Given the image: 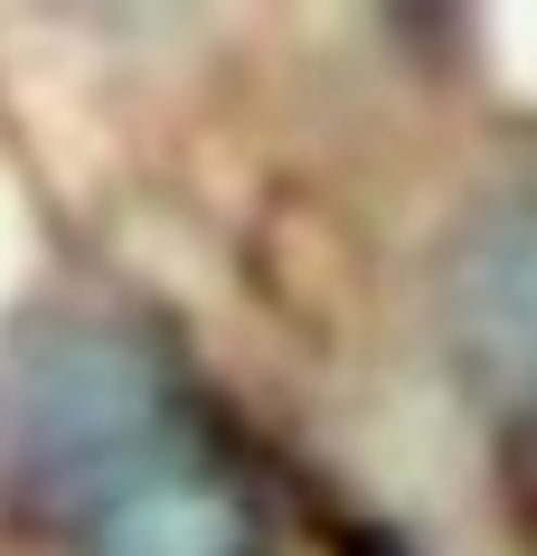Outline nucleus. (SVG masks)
Returning a JSON list of instances; mask_svg holds the SVG:
<instances>
[{"mask_svg":"<svg viewBox=\"0 0 537 556\" xmlns=\"http://www.w3.org/2000/svg\"><path fill=\"white\" fill-rule=\"evenodd\" d=\"M170 443V368L142 330L38 312L0 340V471L38 500L94 509Z\"/></svg>","mask_w":537,"mask_h":556,"instance_id":"nucleus-1","label":"nucleus"},{"mask_svg":"<svg viewBox=\"0 0 537 556\" xmlns=\"http://www.w3.org/2000/svg\"><path fill=\"white\" fill-rule=\"evenodd\" d=\"M452 358L500 406H537V199L481 207L444 255Z\"/></svg>","mask_w":537,"mask_h":556,"instance_id":"nucleus-2","label":"nucleus"},{"mask_svg":"<svg viewBox=\"0 0 537 556\" xmlns=\"http://www.w3.org/2000/svg\"><path fill=\"white\" fill-rule=\"evenodd\" d=\"M265 500L208 453H161L86 509V556H265Z\"/></svg>","mask_w":537,"mask_h":556,"instance_id":"nucleus-3","label":"nucleus"}]
</instances>
